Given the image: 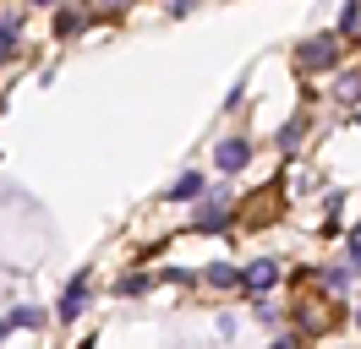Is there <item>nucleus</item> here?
Masks as SVG:
<instances>
[{
    "mask_svg": "<svg viewBox=\"0 0 361 349\" xmlns=\"http://www.w3.org/2000/svg\"><path fill=\"white\" fill-rule=\"evenodd\" d=\"M88 289H93V273L82 267V273L66 284V295H61V322H77V317L88 311Z\"/></svg>",
    "mask_w": 361,
    "mask_h": 349,
    "instance_id": "1",
    "label": "nucleus"
},
{
    "mask_svg": "<svg viewBox=\"0 0 361 349\" xmlns=\"http://www.w3.org/2000/svg\"><path fill=\"white\" fill-rule=\"evenodd\" d=\"M247 158H252V142H247V137H225V142L214 148V164H219L225 174L247 170Z\"/></svg>",
    "mask_w": 361,
    "mask_h": 349,
    "instance_id": "2",
    "label": "nucleus"
},
{
    "mask_svg": "<svg viewBox=\"0 0 361 349\" xmlns=\"http://www.w3.org/2000/svg\"><path fill=\"white\" fill-rule=\"evenodd\" d=\"M241 284H247L252 295H263V289H274V284H279V262H274V257H257V262L247 267V273H241Z\"/></svg>",
    "mask_w": 361,
    "mask_h": 349,
    "instance_id": "3",
    "label": "nucleus"
},
{
    "mask_svg": "<svg viewBox=\"0 0 361 349\" xmlns=\"http://www.w3.org/2000/svg\"><path fill=\"white\" fill-rule=\"evenodd\" d=\"M334 61H339V49H334V33H323V39H312V44H307V65H312V71H329Z\"/></svg>",
    "mask_w": 361,
    "mask_h": 349,
    "instance_id": "4",
    "label": "nucleus"
},
{
    "mask_svg": "<svg viewBox=\"0 0 361 349\" xmlns=\"http://www.w3.org/2000/svg\"><path fill=\"white\" fill-rule=\"evenodd\" d=\"M219 218H225V196H208L203 208H197V229H225Z\"/></svg>",
    "mask_w": 361,
    "mask_h": 349,
    "instance_id": "5",
    "label": "nucleus"
},
{
    "mask_svg": "<svg viewBox=\"0 0 361 349\" xmlns=\"http://www.w3.org/2000/svg\"><path fill=\"white\" fill-rule=\"evenodd\" d=\"M164 196H170V202H192V196H203V174H180Z\"/></svg>",
    "mask_w": 361,
    "mask_h": 349,
    "instance_id": "6",
    "label": "nucleus"
},
{
    "mask_svg": "<svg viewBox=\"0 0 361 349\" xmlns=\"http://www.w3.org/2000/svg\"><path fill=\"white\" fill-rule=\"evenodd\" d=\"M208 284H214V289H230V284H241V267H230V262H214V267H208Z\"/></svg>",
    "mask_w": 361,
    "mask_h": 349,
    "instance_id": "7",
    "label": "nucleus"
},
{
    "mask_svg": "<svg viewBox=\"0 0 361 349\" xmlns=\"http://www.w3.org/2000/svg\"><path fill=\"white\" fill-rule=\"evenodd\" d=\"M6 327H44V311H39V305H17V311L6 317Z\"/></svg>",
    "mask_w": 361,
    "mask_h": 349,
    "instance_id": "8",
    "label": "nucleus"
},
{
    "mask_svg": "<svg viewBox=\"0 0 361 349\" xmlns=\"http://www.w3.org/2000/svg\"><path fill=\"white\" fill-rule=\"evenodd\" d=\"M350 273H356V267H323V289H345V284H350Z\"/></svg>",
    "mask_w": 361,
    "mask_h": 349,
    "instance_id": "9",
    "label": "nucleus"
},
{
    "mask_svg": "<svg viewBox=\"0 0 361 349\" xmlns=\"http://www.w3.org/2000/svg\"><path fill=\"white\" fill-rule=\"evenodd\" d=\"M339 33H361V6H345V11H339Z\"/></svg>",
    "mask_w": 361,
    "mask_h": 349,
    "instance_id": "10",
    "label": "nucleus"
},
{
    "mask_svg": "<svg viewBox=\"0 0 361 349\" xmlns=\"http://www.w3.org/2000/svg\"><path fill=\"white\" fill-rule=\"evenodd\" d=\"M345 251H350V267L361 273V224L350 229V235H345Z\"/></svg>",
    "mask_w": 361,
    "mask_h": 349,
    "instance_id": "11",
    "label": "nucleus"
},
{
    "mask_svg": "<svg viewBox=\"0 0 361 349\" xmlns=\"http://www.w3.org/2000/svg\"><path fill=\"white\" fill-rule=\"evenodd\" d=\"M115 289H121V295H137V289H148V279H137V273H132V279H121Z\"/></svg>",
    "mask_w": 361,
    "mask_h": 349,
    "instance_id": "12",
    "label": "nucleus"
},
{
    "mask_svg": "<svg viewBox=\"0 0 361 349\" xmlns=\"http://www.w3.org/2000/svg\"><path fill=\"white\" fill-rule=\"evenodd\" d=\"M274 349H295V338H279V344H274Z\"/></svg>",
    "mask_w": 361,
    "mask_h": 349,
    "instance_id": "13",
    "label": "nucleus"
},
{
    "mask_svg": "<svg viewBox=\"0 0 361 349\" xmlns=\"http://www.w3.org/2000/svg\"><path fill=\"white\" fill-rule=\"evenodd\" d=\"M6 333H11V327H6V322H0V338H6Z\"/></svg>",
    "mask_w": 361,
    "mask_h": 349,
    "instance_id": "14",
    "label": "nucleus"
},
{
    "mask_svg": "<svg viewBox=\"0 0 361 349\" xmlns=\"http://www.w3.org/2000/svg\"><path fill=\"white\" fill-rule=\"evenodd\" d=\"M356 327H361V305H356Z\"/></svg>",
    "mask_w": 361,
    "mask_h": 349,
    "instance_id": "15",
    "label": "nucleus"
}]
</instances>
